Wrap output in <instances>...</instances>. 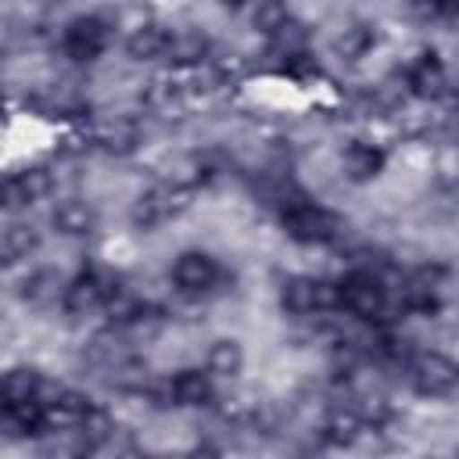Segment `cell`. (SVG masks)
<instances>
[{
    "label": "cell",
    "instance_id": "13",
    "mask_svg": "<svg viewBox=\"0 0 459 459\" xmlns=\"http://www.w3.org/2000/svg\"><path fill=\"white\" fill-rule=\"evenodd\" d=\"M22 301H29V305H47V301H54L57 294H65V280H61V273L57 269H36V273H29L25 280H22Z\"/></svg>",
    "mask_w": 459,
    "mask_h": 459
},
{
    "label": "cell",
    "instance_id": "6",
    "mask_svg": "<svg viewBox=\"0 0 459 459\" xmlns=\"http://www.w3.org/2000/svg\"><path fill=\"white\" fill-rule=\"evenodd\" d=\"M412 384H416L420 394H430V398L448 394V391L459 384V366H455L452 359L437 355V351L420 355L416 366H412Z\"/></svg>",
    "mask_w": 459,
    "mask_h": 459
},
{
    "label": "cell",
    "instance_id": "14",
    "mask_svg": "<svg viewBox=\"0 0 459 459\" xmlns=\"http://www.w3.org/2000/svg\"><path fill=\"white\" fill-rule=\"evenodd\" d=\"M169 391H172L176 405L194 409V405H204V402L212 398V380H208V373H201V369H183V373L172 380Z\"/></svg>",
    "mask_w": 459,
    "mask_h": 459
},
{
    "label": "cell",
    "instance_id": "20",
    "mask_svg": "<svg viewBox=\"0 0 459 459\" xmlns=\"http://www.w3.org/2000/svg\"><path fill=\"white\" fill-rule=\"evenodd\" d=\"M269 43H273V50L283 54V57H301V54H305V43H308V29H305L301 22H294V18H287V22L269 36Z\"/></svg>",
    "mask_w": 459,
    "mask_h": 459
},
{
    "label": "cell",
    "instance_id": "8",
    "mask_svg": "<svg viewBox=\"0 0 459 459\" xmlns=\"http://www.w3.org/2000/svg\"><path fill=\"white\" fill-rule=\"evenodd\" d=\"M50 190H54V179H50L47 169H25V172H14V176L4 183V204H7V208L36 204V201H43Z\"/></svg>",
    "mask_w": 459,
    "mask_h": 459
},
{
    "label": "cell",
    "instance_id": "25",
    "mask_svg": "<svg viewBox=\"0 0 459 459\" xmlns=\"http://www.w3.org/2000/svg\"><path fill=\"white\" fill-rule=\"evenodd\" d=\"M283 22H287L283 0H258V7H255V29H262L265 36H273Z\"/></svg>",
    "mask_w": 459,
    "mask_h": 459
},
{
    "label": "cell",
    "instance_id": "17",
    "mask_svg": "<svg viewBox=\"0 0 459 459\" xmlns=\"http://www.w3.org/2000/svg\"><path fill=\"white\" fill-rule=\"evenodd\" d=\"M36 244H39V237H36V230L29 222H11L4 230V237H0V255H4L7 265H14L18 258H29V251Z\"/></svg>",
    "mask_w": 459,
    "mask_h": 459
},
{
    "label": "cell",
    "instance_id": "4",
    "mask_svg": "<svg viewBox=\"0 0 459 459\" xmlns=\"http://www.w3.org/2000/svg\"><path fill=\"white\" fill-rule=\"evenodd\" d=\"M111 32H108V22H100L97 14H86V18H75L68 29H65V54L72 61H93L104 54Z\"/></svg>",
    "mask_w": 459,
    "mask_h": 459
},
{
    "label": "cell",
    "instance_id": "1",
    "mask_svg": "<svg viewBox=\"0 0 459 459\" xmlns=\"http://www.w3.org/2000/svg\"><path fill=\"white\" fill-rule=\"evenodd\" d=\"M283 226H287V233H290L294 240H301V244H326V240L337 237L341 219H337L333 212H326V208L294 201V204L283 208Z\"/></svg>",
    "mask_w": 459,
    "mask_h": 459
},
{
    "label": "cell",
    "instance_id": "10",
    "mask_svg": "<svg viewBox=\"0 0 459 459\" xmlns=\"http://www.w3.org/2000/svg\"><path fill=\"white\" fill-rule=\"evenodd\" d=\"M341 169H344V176H348V179L366 183V179H373V176L384 169V151H380V147H373V143L355 140V143H348V147H344V154H341Z\"/></svg>",
    "mask_w": 459,
    "mask_h": 459
},
{
    "label": "cell",
    "instance_id": "9",
    "mask_svg": "<svg viewBox=\"0 0 459 459\" xmlns=\"http://www.w3.org/2000/svg\"><path fill=\"white\" fill-rule=\"evenodd\" d=\"M169 43H172V36L165 32V25L143 22V25H136V29L129 32L126 54H129L133 61H154V57H165V54H169Z\"/></svg>",
    "mask_w": 459,
    "mask_h": 459
},
{
    "label": "cell",
    "instance_id": "21",
    "mask_svg": "<svg viewBox=\"0 0 459 459\" xmlns=\"http://www.w3.org/2000/svg\"><path fill=\"white\" fill-rule=\"evenodd\" d=\"M79 434H82V448H100V445H108L115 437V423H111V416L104 409L90 405V412L79 423Z\"/></svg>",
    "mask_w": 459,
    "mask_h": 459
},
{
    "label": "cell",
    "instance_id": "12",
    "mask_svg": "<svg viewBox=\"0 0 459 459\" xmlns=\"http://www.w3.org/2000/svg\"><path fill=\"white\" fill-rule=\"evenodd\" d=\"M409 90H412L416 97H423V100H434V97L445 93V68H441V61H437L434 54H423V57L409 68Z\"/></svg>",
    "mask_w": 459,
    "mask_h": 459
},
{
    "label": "cell",
    "instance_id": "24",
    "mask_svg": "<svg viewBox=\"0 0 459 459\" xmlns=\"http://www.w3.org/2000/svg\"><path fill=\"white\" fill-rule=\"evenodd\" d=\"M359 430H362V420L355 416V412H333L330 420H326V437L333 441V445H351L355 437H359Z\"/></svg>",
    "mask_w": 459,
    "mask_h": 459
},
{
    "label": "cell",
    "instance_id": "15",
    "mask_svg": "<svg viewBox=\"0 0 459 459\" xmlns=\"http://www.w3.org/2000/svg\"><path fill=\"white\" fill-rule=\"evenodd\" d=\"M54 226H57L61 233H68V237H82V233L93 230V212H90L86 201L68 197V201H61V204L54 208Z\"/></svg>",
    "mask_w": 459,
    "mask_h": 459
},
{
    "label": "cell",
    "instance_id": "5",
    "mask_svg": "<svg viewBox=\"0 0 459 459\" xmlns=\"http://www.w3.org/2000/svg\"><path fill=\"white\" fill-rule=\"evenodd\" d=\"M172 283L183 290V294H204L219 283V265L212 255L204 251H183L172 265Z\"/></svg>",
    "mask_w": 459,
    "mask_h": 459
},
{
    "label": "cell",
    "instance_id": "27",
    "mask_svg": "<svg viewBox=\"0 0 459 459\" xmlns=\"http://www.w3.org/2000/svg\"><path fill=\"white\" fill-rule=\"evenodd\" d=\"M222 4H226V7H240L244 0H222Z\"/></svg>",
    "mask_w": 459,
    "mask_h": 459
},
{
    "label": "cell",
    "instance_id": "18",
    "mask_svg": "<svg viewBox=\"0 0 459 459\" xmlns=\"http://www.w3.org/2000/svg\"><path fill=\"white\" fill-rule=\"evenodd\" d=\"M136 140H140V133H136V126L129 118H115V122L100 126V133H97V143L108 154H129L136 147Z\"/></svg>",
    "mask_w": 459,
    "mask_h": 459
},
{
    "label": "cell",
    "instance_id": "11",
    "mask_svg": "<svg viewBox=\"0 0 459 459\" xmlns=\"http://www.w3.org/2000/svg\"><path fill=\"white\" fill-rule=\"evenodd\" d=\"M280 305L290 312V316H308L319 308V280H308V276H287L280 283Z\"/></svg>",
    "mask_w": 459,
    "mask_h": 459
},
{
    "label": "cell",
    "instance_id": "2",
    "mask_svg": "<svg viewBox=\"0 0 459 459\" xmlns=\"http://www.w3.org/2000/svg\"><path fill=\"white\" fill-rule=\"evenodd\" d=\"M186 204H190V190H186V186H179V183H161V186H154V190H147V194L136 197V204H133V222L143 226V230H151V226H158L161 219L183 212Z\"/></svg>",
    "mask_w": 459,
    "mask_h": 459
},
{
    "label": "cell",
    "instance_id": "26",
    "mask_svg": "<svg viewBox=\"0 0 459 459\" xmlns=\"http://www.w3.org/2000/svg\"><path fill=\"white\" fill-rule=\"evenodd\" d=\"M437 172L445 183H455L459 179V151H445L441 161H437Z\"/></svg>",
    "mask_w": 459,
    "mask_h": 459
},
{
    "label": "cell",
    "instance_id": "22",
    "mask_svg": "<svg viewBox=\"0 0 459 459\" xmlns=\"http://www.w3.org/2000/svg\"><path fill=\"white\" fill-rule=\"evenodd\" d=\"M39 398V377L32 369H11L4 377V405L11 402H32Z\"/></svg>",
    "mask_w": 459,
    "mask_h": 459
},
{
    "label": "cell",
    "instance_id": "19",
    "mask_svg": "<svg viewBox=\"0 0 459 459\" xmlns=\"http://www.w3.org/2000/svg\"><path fill=\"white\" fill-rule=\"evenodd\" d=\"M204 54H208V39H204L201 32H179V36H172L165 57H169L172 65H201Z\"/></svg>",
    "mask_w": 459,
    "mask_h": 459
},
{
    "label": "cell",
    "instance_id": "3",
    "mask_svg": "<svg viewBox=\"0 0 459 459\" xmlns=\"http://www.w3.org/2000/svg\"><path fill=\"white\" fill-rule=\"evenodd\" d=\"M341 308L359 319H373L384 312V287L373 273H351L341 280Z\"/></svg>",
    "mask_w": 459,
    "mask_h": 459
},
{
    "label": "cell",
    "instance_id": "23",
    "mask_svg": "<svg viewBox=\"0 0 459 459\" xmlns=\"http://www.w3.org/2000/svg\"><path fill=\"white\" fill-rule=\"evenodd\" d=\"M373 29L369 25H362V22H355V25H348L341 36H337V50L348 57V61H359V57H366V50L373 47Z\"/></svg>",
    "mask_w": 459,
    "mask_h": 459
},
{
    "label": "cell",
    "instance_id": "16",
    "mask_svg": "<svg viewBox=\"0 0 459 459\" xmlns=\"http://www.w3.org/2000/svg\"><path fill=\"white\" fill-rule=\"evenodd\" d=\"M244 369V348L233 337H222L208 348V373L215 377H237Z\"/></svg>",
    "mask_w": 459,
    "mask_h": 459
},
{
    "label": "cell",
    "instance_id": "7",
    "mask_svg": "<svg viewBox=\"0 0 459 459\" xmlns=\"http://www.w3.org/2000/svg\"><path fill=\"white\" fill-rule=\"evenodd\" d=\"M115 290H118V287H115L108 276H100V273H82L79 280H72V283L65 287V308L75 312V316L93 312V308L108 305Z\"/></svg>",
    "mask_w": 459,
    "mask_h": 459
}]
</instances>
